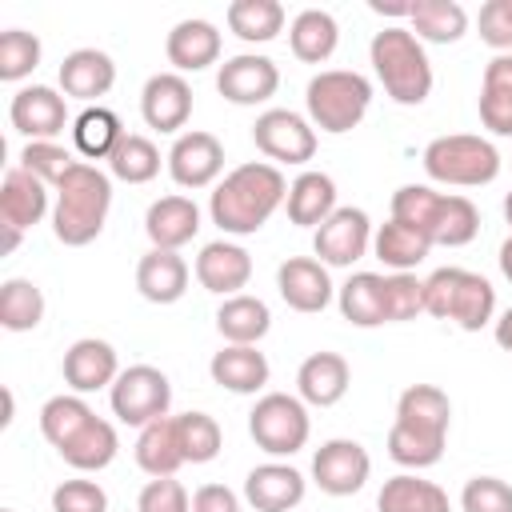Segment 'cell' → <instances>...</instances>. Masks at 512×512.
Segmentation results:
<instances>
[{
    "instance_id": "f5cc1de1",
    "label": "cell",
    "mask_w": 512,
    "mask_h": 512,
    "mask_svg": "<svg viewBox=\"0 0 512 512\" xmlns=\"http://www.w3.org/2000/svg\"><path fill=\"white\" fill-rule=\"evenodd\" d=\"M476 24H480V40L488 48H496V56L512 52V0H488L480 8Z\"/></svg>"
},
{
    "instance_id": "d590c367",
    "label": "cell",
    "mask_w": 512,
    "mask_h": 512,
    "mask_svg": "<svg viewBox=\"0 0 512 512\" xmlns=\"http://www.w3.org/2000/svg\"><path fill=\"white\" fill-rule=\"evenodd\" d=\"M116 448H120L116 428H112L108 420L92 416V420L60 448V460L72 464L76 472H100V468H108V464L116 460Z\"/></svg>"
},
{
    "instance_id": "9f6ffc18",
    "label": "cell",
    "mask_w": 512,
    "mask_h": 512,
    "mask_svg": "<svg viewBox=\"0 0 512 512\" xmlns=\"http://www.w3.org/2000/svg\"><path fill=\"white\" fill-rule=\"evenodd\" d=\"M496 260H500V272H504V280L512 284V236L500 244V256H496Z\"/></svg>"
},
{
    "instance_id": "83f0119b",
    "label": "cell",
    "mask_w": 512,
    "mask_h": 512,
    "mask_svg": "<svg viewBox=\"0 0 512 512\" xmlns=\"http://www.w3.org/2000/svg\"><path fill=\"white\" fill-rule=\"evenodd\" d=\"M284 208L296 228H320L336 212V180L328 172H300L288 184Z\"/></svg>"
},
{
    "instance_id": "ab89813d",
    "label": "cell",
    "mask_w": 512,
    "mask_h": 512,
    "mask_svg": "<svg viewBox=\"0 0 512 512\" xmlns=\"http://www.w3.org/2000/svg\"><path fill=\"white\" fill-rule=\"evenodd\" d=\"M108 168L124 184H148L160 172V148L148 136H140V132H124V140L108 156Z\"/></svg>"
},
{
    "instance_id": "8fae6325",
    "label": "cell",
    "mask_w": 512,
    "mask_h": 512,
    "mask_svg": "<svg viewBox=\"0 0 512 512\" xmlns=\"http://www.w3.org/2000/svg\"><path fill=\"white\" fill-rule=\"evenodd\" d=\"M372 248V220L364 208H336L312 236V252L324 268H352Z\"/></svg>"
},
{
    "instance_id": "ac0fdd59",
    "label": "cell",
    "mask_w": 512,
    "mask_h": 512,
    "mask_svg": "<svg viewBox=\"0 0 512 512\" xmlns=\"http://www.w3.org/2000/svg\"><path fill=\"white\" fill-rule=\"evenodd\" d=\"M112 84H116V64L100 48H76L60 60V92L68 100H80L84 108L100 104V96H108Z\"/></svg>"
},
{
    "instance_id": "5bb4252c",
    "label": "cell",
    "mask_w": 512,
    "mask_h": 512,
    "mask_svg": "<svg viewBox=\"0 0 512 512\" xmlns=\"http://www.w3.org/2000/svg\"><path fill=\"white\" fill-rule=\"evenodd\" d=\"M8 120L28 140H56L68 128V96L48 84H28L12 96Z\"/></svg>"
},
{
    "instance_id": "2e32d148",
    "label": "cell",
    "mask_w": 512,
    "mask_h": 512,
    "mask_svg": "<svg viewBox=\"0 0 512 512\" xmlns=\"http://www.w3.org/2000/svg\"><path fill=\"white\" fill-rule=\"evenodd\" d=\"M276 288H280V300L304 316L324 312L332 304V280L316 256H288L276 268Z\"/></svg>"
},
{
    "instance_id": "f907efd6",
    "label": "cell",
    "mask_w": 512,
    "mask_h": 512,
    "mask_svg": "<svg viewBox=\"0 0 512 512\" xmlns=\"http://www.w3.org/2000/svg\"><path fill=\"white\" fill-rule=\"evenodd\" d=\"M52 512H108V492L96 480H64L52 492Z\"/></svg>"
},
{
    "instance_id": "6f0895ef",
    "label": "cell",
    "mask_w": 512,
    "mask_h": 512,
    "mask_svg": "<svg viewBox=\"0 0 512 512\" xmlns=\"http://www.w3.org/2000/svg\"><path fill=\"white\" fill-rule=\"evenodd\" d=\"M16 244H20V228H8L4 224V252H16Z\"/></svg>"
},
{
    "instance_id": "7402d4cb",
    "label": "cell",
    "mask_w": 512,
    "mask_h": 512,
    "mask_svg": "<svg viewBox=\"0 0 512 512\" xmlns=\"http://www.w3.org/2000/svg\"><path fill=\"white\" fill-rule=\"evenodd\" d=\"M144 232L152 240V248H168V252H180L188 240H196L200 232V208L196 200L188 196H160L148 204L144 212Z\"/></svg>"
},
{
    "instance_id": "ee69618b",
    "label": "cell",
    "mask_w": 512,
    "mask_h": 512,
    "mask_svg": "<svg viewBox=\"0 0 512 512\" xmlns=\"http://www.w3.org/2000/svg\"><path fill=\"white\" fill-rule=\"evenodd\" d=\"M176 436H180L184 464H208V460L220 456V444H224V432H220V424L208 412L176 416Z\"/></svg>"
},
{
    "instance_id": "52a82bcc",
    "label": "cell",
    "mask_w": 512,
    "mask_h": 512,
    "mask_svg": "<svg viewBox=\"0 0 512 512\" xmlns=\"http://www.w3.org/2000/svg\"><path fill=\"white\" fill-rule=\"evenodd\" d=\"M248 432H252L256 448H264L268 456H292L312 436L308 404L288 392H264L256 400V408L248 412Z\"/></svg>"
},
{
    "instance_id": "4316f807",
    "label": "cell",
    "mask_w": 512,
    "mask_h": 512,
    "mask_svg": "<svg viewBox=\"0 0 512 512\" xmlns=\"http://www.w3.org/2000/svg\"><path fill=\"white\" fill-rule=\"evenodd\" d=\"M136 288L148 304H176L188 292V264L180 252L148 248L136 264Z\"/></svg>"
},
{
    "instance_id": "d4e9b609",
    "label": "cell",
    "mask_w": 512,
    "mask_h": 512,
    "mask_svg": "<svg viewBox=\"0 0 512 512\" xmlns=\"http://www.w3.org/2000/svg\"><path fill=\"white\" fill-rule=\"evenodd\" d=\"M208 372L220 388L236 392V396H252L268 384L272 368H268V356L256 348V344H224L212 360H208Z\"/></svg>"
},
{
    "instance_id": "db71d44e",
    "label": "cell",
    "mask_w": 512,
    "mask_h": 512,
    "mask_svg": "<svg viewBox=\"0 0 512 512\" xmlns=\"http://www.w3.org/2000/svg\"><path fill=\"white\" fill-rule=\"evenodd\" d=\"M192 512H240V496L228 484H200L192 492Z\"/></svg>"
},
{
    "instance_id": "74e56055",
    "label": "cell",
    "mask_w": 512,
    "mask_h": 512,
    "mask_svg": "<svg viewBox=\"0 0 512 512\" xmlns=\"http://www.w3.org/2000/svg\"><path fill=\"white\" fill-rule=\"evenodd\" d=\"M340 316L356 328L384 324V276L376 272H352L340 288Z\"/></svg>"
},
{
    "instance_id": "d6a6232c",
    "label": "cell",
    "mask_w": 512,
    "mask_h": 512,
    "mask_svg": "<svg viewBox=\"0 0 512 512\" xmlns=\"http://www.w3.org/2000/svg\"><path fill=\"white\" fill-rule=\"evenodd\" d=\"M136 464L156 480V476H176L184 468L180 436H176V416H160L140 428L136 436Z\"/></svg>"
},
{
    "instance_id": "277c9868",
    "label": "cell",
    "mask_w": 512,
    "mask_h": 512,
    "mask_svg": "<svg viewBox=\"0 0 512 512\" xmlns=\"http://www.w3.org/2000/svg\"><path fill=\"white\" fill-rule=\"evenodd\" d=\"M424 312L452 320L464 332H480L496 312V288L468 268H436L424 280Z\"/></svg>"
},
{
    "instance_id": "5b68a950",
    "label": "cell",
    "mask_w": 512,
    "mask_h": 512,
    "mask_svg": "<svg viewBox=\"0 0 512 512\" xmlns=\"http://www.w3.org/2000/svg\"><path fill=\"white\" fill-rule=\"evenodd\" d=\"M368 104H372V84H368V76L348 72V68L316 72V76L308 80V88H304V108H308L312 128L332 132V136L352 132V128L368 116Z\"/></svg>"
},
{
    "instance_id": "816d5d0a",
    "label": "cell",
    "mask_w": 512,
    "mask_h": 512,
    "mask_svg": "<svg viewBox=\"0 0 512 512\" xmlns=\"http://www.w3.org/2000/svg\"><path fill=\"white\" fill-rule=\"evenodd\" d=\"M136 512H192V500H188V492H184L180 480L156 476V480H148V484L140 488Z\"/></svg>"
},
{
    "instance_id": "c3c4849f",
    "label": "cell",
    "mask_w": 512,
    "mask_h": 512,
    "mask_svg": "<svg viewBox=\"0 0 512 512\" xmlns=\"http://www.w3.org/2000/svg\"><path fill=\"white\" fill-rule=\"evenodd\" d=\"M76 164H80V160H76L68 148H60L56 140H28L24 152H20V168H28L32 176H40V180L52 184V188H56Z\"/></svg>"
},
{
    "instance_id": "b9f144b4",
    "label": "cell",
    "mask_w": 512,
    "mask_h": 512,
    "mask_svg": "<svg viewBox=\"0 0 512 512\" xmlns=\"http://www.w3.org/2000/svg\"><path fill=\"white\" fill-rule=\"evenodd\" d=\"M44 320V292L32 280H4L0 284V324L8 332H32Z\"/></svg>"
},
{
    "instance_id": "d6986e66",
    "label": "cell",
    "mask_w": 512,
    "mask_h": 512,
    "mask_svg": "<svg viewBox=\"0 0 512 512\" xmlns=\"http://www.w3.org/2000/svg\"><path fill=\"white\" fill-rule=\"evenodd\" d=\"M196 280H200V288H208L224 300L240 296V288L252 280V256L232 240H212L196 256Z\"/></svg>"
},
{
    "instance_id": "cb8c5ba5",
    "label": "cell",
    "mask_w": 512,
    "mask_h": 512,
    "mask_svg": "<svg viewBox=\"0 0 512 512\" xmlns=\"http://www.w3.org/2000/svg\"><path fill=\"white\" fill-rule=\"evenodd\" d=\"M352 384V368L340 352H312L296 372V392L312 408H332L344 400Z\"/></svg>"
},
{
    "instance_id": "4dcf8cb0",
    "label": "cell",
    "mask_w": 512,
    "mask_h": 512,
    "mask_svg": "<svg viewBox=\"0 0 512 512\" xmlns=\"http://www.w3.org/2000/svg\"><path fill=\"white\" fill-rule=\"evenodd\" d=\"M408 28L420 44H456L468 32V12L456 0H416L408 4Z\"/></svg>"
},
{
    "instance_id": "e575fe53",
    "label": "cell",
    "mask_w": 512,
    "mask_h": 512,
    "mask_svg": "<svg viewBox=\"0 0 512 512\" xmlns=\"http://www.w3.org/2000/svg\"><path fill=\"white\" fill-rule=\"evenodd\" d=\"M372 252H376V260H380L384 268H392V272H412L416 264L428 260L432 240L420 236L416 228L400 224V220H388V224H380V228L372 232Z\"/></svg>"
},
{
    "instance_id": "3957f363",
    "label": "cell",
    "mask_w": 512,
    "mask_h": 512,
    "mask_svg": "<svg viewBox=\"0 0 512 512\" xmlns=\"http://www.w3.org/2000/svg\"><path fill=\"white\" fill-rule=\"evenodd\" d=\"M368 60H372L376 80L396 104L416 108L432 96V64H428L424 44L412 36V28H396V24L380 28L368 44Z\"/></svg>"
},
{
    "instance_id": "bcb514c9",
    "label": "cell",
    "mask_w": 512,
    "mask_h": 512,
    "mask_svg": "<svg viewBox=\"0 0 512 512\" xmlns=\"http://www.w3.org/2000/svg\"><path fill=\"white\" fill-rule=\"evenodd\" d=\"M40 52L44 48H40V36L36 32H24V28L0 32V80L16 84V80L32 76L36 64H40Z\"/></svg>"
},
{
    "instance_id": "681fc988",
    "label": "cell",
    "mask_w": 512,
    "mask_h": 512,
    "mask_svg": "<svg viewBox=\"0 0 512 512\" xmlns=\"http://www.w3.org/2000/svg\"><path fill=\"white\" fill-rule=\"evenodd\" d=\"M464 512H512V484L500 476H472L460 492Z\"/></svg>"
},
{
    "instance_id": "7dc6e473",
    "label": "cell",
    "mask_w": 512,
    "mask_h": 512,
    "mask_svg": "<svg viewBox=\"0 0 512 512\" xmlns=\"http://www.w3.org/2000/svg\"><path fill=\"white\" fill-rule=\"evenodd\" d=\"M424 312V280L412 272L384 276V324H404Z\"/></svg>"
},
{
    "instance_id": "ba28073f",
    "label": "cell",
    "mask_w": 512,
    "mask_h": 512,
    "mask_svg": "<svg viewBox=\"0 0 512 512\" xmlns=\"http://www.w3.org/2000/svg\"><path fill=\"white\" fill-rule=\"evenodd\" d=\"M108 404H112V416L120 424H132V428H144L160 416H168V404H172V384L160 368L152 364H132L116 376V384L108 388Z\"/></svg>"
},
{
    "instance_id": "6da1fadb",
    "label": "cell",
    "mask_w": 512,
    "mask_h": 512,
    "mask_svg": "<svg viewBox=\"0 0 512 512\" xmlns=\"http://www.w3.org/2000/svg\"><path fill=\"white\" fill-rule=\"evenodd\" d=\"M288 200V180L276 164H264V160H248L240 168H232L216 188H212V200H208V212H212V224L224 232V236H252L260 232L272 212Z\"/></svg>"
},
{
    "instance_id": "603a6c76",
    "label": "cell",
    "mask_w": 512,
    "mask_h": 512,
    "mask_svg": "<svg viewBox=\"0 0 512 512\" xmlns=\"http://www.w3.org/2000/svg\"><path fill=\"white\" fill-rule=\"evenodd\" d=\"M400 428H412L420 436L432 440H448V424H452V400L444 388L436 384H408L396 400V420Z\"/></svg>"
},
{
    "instance_id": "f546056e",
    "label": "cell",
    "mask_w": 512,
    "mask_h": 512,
    "mask_svg": "<svg viewBox=\"0 0 512 512\" xmlns=\"http://www.w3.org/2000/svg\"><path fill=\"white\" fill-rule=\"evenodd\" d=\"M288 44H292V56L304 60V64H324L336 44H340V24L332 12L324 8H304L296 12V20L288 24Z\"/></svg>"
},
{
    "instance_id": "e0dca14e",
    "label": "cell",
    "mask_w": 512,
    "mask_h": 512,
    "mask_svg": "<svg viewBox=\"0 0 512 512\" xmlns=\"http://www.w3.org/2000/svg\"><path fill=\"white\" fill-rule=\"evenodd\" d=\"M64 384L84 396V392H100V388H112L116 376H120V360H116V348L108 340H96V336H84L76 340L68 352H64Z\"/></svg>"
},
{
    "instance_id": "680465c9",
    "label": "cell",
    "mask_w": 512,
    "mask_h": 512,
    "mask_svg": "<svg viewBox=\"0 0 512 512\" xmlns=\"http://www.w3.org/2000/svg\"><path fill=\"white\" fill-rule=\"evenodd\" d=\"M504 220H508V228H512V192L504 196Z\"/></svg>"
},
{
    "instance_id": "f35d334b",
    "label": "cell",
    "mask_w": 512,
    "mask_h": 512,
    "mask_svg": "<svg viewBox=\"0 0 512 512\" xmlns=\"http://www.w3.org/2000/svg\"><path fill=\"white\" fill-rule=\"evenodd\" d=\"M228 28L244 44H268L284 32V4L280 0H232Z\"/></svg>"
},
{
    "instance_id": "44dd1931",
    "label": "cell",
    "mask_w": 512,
    "mask_h": 512,
    "mask_svg": "<svg viewBox=\"0 0 512 512\" xmlns=\"http://www.w3.org/2000/svg\"><path fill=\"white\" fill-rule=\"evenodd\" d=\"M164 56L172 64V72H204L208 64L220 60V28L212 20H200V16H188L180 20L168 40H164Z\"/></svg>"
},
{
    "instance_id": "11a10c76",
    "label": "cell",
    "mask_w": 512,
    "mask_h": 512,
    "mask_svg": "<svg viewBox=\"0 0 512 512\" xmlns=\"http://www.w3.org/2000/svg\"><path fill=\"white\" fill-rule=\"evenodd\" d=\"M496 344H500L504 352H512V308L496 320Z\"/></svg>"
},
{
    "instance_id": "484cf974",
    "label": "cell",
    "mask_w": 512,
    "mask_h": 512,
    "mask_svg": "<svg viewBox=\"0 0 512 512\" xmlns=\"http://www.w3.org/2000/svg\"><path fill=\"white\" fill-rule=\"evenodd\" d=\"M48 212V184L40 176H32L28 168H8L4 184H0V220L8 228H32L40 224Z\"/></svg>"
},
{
    "instance_id": "30bf717a",
    "label": "cell",
    "mask_w": 512,
    "mask_h": 512,
    "mask_svg": "<svg viewBox=\"0 0 512 512\" xmlns=\"http://www.w3.org/2000/svg\"><path fill=\"white\" fill-rule=\"evenodd\" d=\"M368 476H372V456L360 440L336 436V440H324L312 456V480L328 496H352L368 484Z\"/></svg>"
},
{
    "instance_id": "836d02e7",
    "label": "cell",
    "mask_w": 512,
    "mask_h": 512,
    "mask_svg": "<svg viewBox=\"0 0 512 512\" xmlns=\"http://www.w3.org/2000/svg\"><path fill=\"white\" fill-rule=\"evenodd\" d=\"M376 512H452V504L440 484L400 472V476L384 480V488L376 496Z\"/></svg>"
},
{
    "instance_id": "7c38bea8",
    "label": "cell",
    "mask_w": 512,
    "mask_h": 512,
    "mask_svg": "<svg viewBox=\"0 0 512 512\" xmlns=\"http://www.w3.org/2000/svg\"><path fill=\"white\" fill-rule=\"evenodd\" d=\"M276 88H280V68H276V60H268L260 52H240V56L224 60L216 72V92L240 108L272 100Z\"/></svg>"
},
{
    "instance_id": "7bdbcfd3",
    "label": "cell",
    "mask_w": 512,
    "mask_h": 512,
    "mask_svg": "<svg viewBox=\"0 0 512 512\" xmlns=\"http://www.w3.org/2000/svg\"><path fill=\"white\" fill-rule=\"evenodd\" d=\"M92 416H96V412L84 404V396L64 392V396H52V400L40 408V432H44V440L60 452Z\"/></svg>"
},
{
    "instance_id": "f1b7e54d",
    "label": "cell",
    "mask_w": 512,
    "mask_h": 512,
    "mask_svg": "<svg viewBox=\"0 0 512 512\" xmlns=\"http://www.w3.org/2000/svg\"><path fill=\"white\" fill-rule=\"evenodd\" d=\"M480 124L496 136H512V52H500L484 64Z\"/></svg>"
},
{
    "instance_id": "60d3db41",
    "label": "cell",
    "mask_w": 512,
    "mask_h": 512,
    "mask_svg": "<svg viewBox=\"0 0 512 512\" xmlns=\"http://www.w3.org/2000/svg\"><path fill=\"white\" fill-rule=\"evenodd\" d=\"M440 208H444V192H432L428 184H404V188L392 192V220L416 228V232L428 236V240H432V232H436Z\"/></svg>"
},
{
    "instance_id": "8992f818",
    "label": "cell",
    "mask_w": 512,
    "mask_h": 512,
    "mask_svg": "<svg viewBox=\"0 0 512 512\" xmlns=\"http://www.w3.org/2000/svg\"><path fill=\"white\" fill-rule=\"evenodd\" d=\"M424 172L436 184L452 188H484L500 176V152L492 140L472 136V132H452L436 136L424 148Z\"/></svg>"
},
{
    "instance_id": "7a4b0ae2",
    "label": "cell",
    "mask_w": 512,
    "mask_h": 512,
    "mask_svg": "<svg viewBox=\"0 0 512 512\" xmlns=\"http://www.w3.org/2000/svg\"><path fill=\"white\" fill-rule=\"evenodd\" d=\"M112 208V176L96 164H76L56 184V208H52V232L68 248H84L104 232Z\"/></svg>"
},
{
    "instance_id": "9c48e42d",
    "label": "cell",
    "mask_w": 512,
    "mask_h": 512,
    "mask_svg": "<svg viewBox=\"0 0 512 512\" xmlns=\"http://www.w3.org/2000/svg\"><path fill=\"white\" fill-rule=\"evenodd\" d=\"M252 144L276 164H308L316 156V128L292 108H268L252 124Z\"/></svg>"
},
{
    "instance_id": "1f68e13d",
    "label": "cell",
    "mask_w": 512,
    "mask_h": 512,
    "mask_svg": "<svg viewBox=\"0 0 512 512\" xmlns=\"http://www.w3.org/2000/svg\"><path fill=\"white\" fill-rule=\"evenodd\" d=\"M272 328V312L260 296H228L220 308H216V332L228 340V344H260Z\"/></svg>"
},
{
    "instance_id": "9a60e30c",
    "label": "cell",
    "mask_w": 512,
    "mask_h": 512,
    "mask_svg": "<svg viewBox=\"0 0 512 512\" xmlns=\"http://www.w3.org/2000/svg\"><path fill=\"white\" fill-rule=\"evenodd\" d=\"M140 116L148 128L164 136H180V128L192 120V88L180 72H156L148 76L140 92Z\"/></svg>"
},
{
    "instance_id": "4fadbf2b",
    "label": "cell",
    "mask_w": 512,
    "mask_h": 512,
    "mask_svg": "<svg viewBox=\"0 0 512 512\" xmlns=\"http://www.w3.org/2000/svg\"><path fill=\"white\" fill-rule=\"evenodd\" d=\"M224 172V144L212 136V132H180L168 148V176L180 184V188H208L216 184Z\"/></svg>"
},
{
    "instance_id": "ffe728a7",
    "label": "cell",
    "mask_w": 512,
    "mask_h": 512,
    "mask_svg": "<svg viewBox=\"0 0 512 512\" xmlns=\"http://www.w3.org/2000/svg\"><path fill=\"white\" fill-rule=\"evenodd\" d=\"M244 500L256 512H292L304 500V476L292 464H280V460L256 464L244 480Z\"/></svg>"
},
{
    "instance_id": "91938a15",
    "label": "cell",
    "mask_w": 512,
    "mask_h": 512,
    "mask_svg": "<svg viewBox=\"0 0 512 512\" xmlns=\"http://www.w3.org/2000/svg\"><path fill=\"white\" fill-rule=\"evenodd\" d=\"M0 512H16V508H0Z\"/></svg>"
},
{
    "instance_id": "8d00e7d4",
    "label": "cell",
    "mask_w": 512,
    "mask_h": 512,
    "mask_svg": "<svg viewBox=\"0 0 512 512\" xmlns=\"http://www.w3.org/2000/svg\"><path fill=\"white\" fill-rule=\"evenodd\" d=\"M124 140V128H120V116L104 104H88L76 120H72V144L80 156L88 160H108L116 152V144Z\"/></svg>"
},
{
    "instance_id": "f6af8a7d",
    "label": "cell",
    "mask_w": 512,
    "mask_h": 512,
    "mask_svg": "<svg viewBox=\"0 0 512 512\" xmlns=\"http://www.w3.org/2000/svg\"><path fill=\"white\" fill-rule=\"evenodd\" d=\"M480 232V212L468 196H444V208H440V220H436V232H432V248L444 244V248H464L472 244Z\"/></svg>"
}]
</instances>
